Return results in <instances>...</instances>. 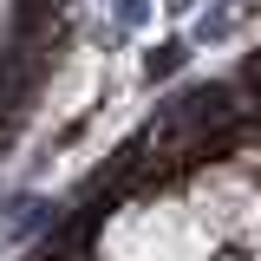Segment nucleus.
<instances>
[{
	"mask_svg": "<svg viewBox=\"0 0 261 261\" xmlns=\"http://www.w3.org/2000/svg\"><path fill=\"white\" fill-rule=\"evenodd\" d=\"M222 235L183 190H137L92 235V261H209Z\"/></svg>",
	"mask_w": 261,
	"mask_h": 261,
	"instance_id": "1",
	"label": "nucleus"
}]
</instances>
